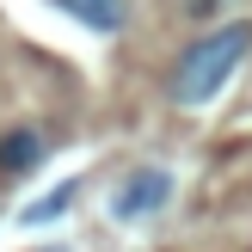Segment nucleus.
Wrapping results in <instances>:
<instances>
[{
	"label": "nucleus",
	"mask_w": 252,
	"mask_h": 252,
	"mask_svg": "<svg viewBox=\"0 0 252 252\" xmlns=\"http://www.w3.org/2000/svg\"><path fill=\"white\" fill-rule=\"evenodd\" d=\"M166 197H172V172L142 166V172H129V179L111 191V216H117V221H142V216H154Z\"/></svg>",
	"instance_id": "2"
},
{
	"label": "nucleus",
	"mask_w": 252,
	"mask_h": 252,
	"mask_svg": "<svg viewBox=\"0 0 252 252\" xmlns=\"http://www.w3.org/2000/svg\"><path fill=\"white\" fill-rule=\"evenodd\" d=\"M62 12H74L80 25H93V31H123L129 25V0H56Z\"/></svg>",
	"instance_id": "4"
},
{
	"label": "nucleus",
	"mask_w": 252,
	"mask_h": 252,
	"mask_svg": "<svg viewBox=\"0 0 252 252\" xmlns=\"http://www.w3.org/2000/svg\"><path fill=\"white\" fill-rule=\"evenodd\" d=\"M68 203H74V185H56V191H49L43 203H31V209H25V221H31V228H37V221L62 216V209H68Z\"/></svg>",
	"instance_id": "5"
},
{
	"label": "nucleus",
	"mask_w": 252,
	"mask_h": 252,
	"mask_svg": "<svg viewBox=\"0 0 252 252\" xmlns=\"http://www.w3.org/2000/svg\"><path fill=\"white\" fill-rule=\"evenodd\" d=\"M246 49H252V25L246 19L203 31L197 43L179 49V62H172V74H166V98L172 105H209V98L234 80V68L246 62Z\"/></svg>",
	"instance_id": "1"
},
{
	"label": "nucleus",
	"mask_w": 252,
	"mask_h": 252,
	"mask_svg": "<svg viewBox=\"0 0 252 252\" xmlns=\"http://www.w3.org/2000/svg\"><path fill=\"white\" fill-rule=\"evenodd\" d=\"M43 154H49V135L37 129V123H19V129H6V135H0V172H6V179L31 172Z\"/></svg>",
	"instance_id": "3"
},
{
	"label": "nucleus",
	"mask_w": 252,
	"mask_h": 252,
	"mask_svg": "<svg viewBox=\"0 0 252 252\" xmlns=\"http://www.w3.org/2000/svg\"><path fill=\"white\" fill-rule=\"evenodd\" d=\"M179 6L191 12V19H209V12H216V6H228V0H179Z\"/></svg>",
	"instance_id": "6"
}]
</instances>
